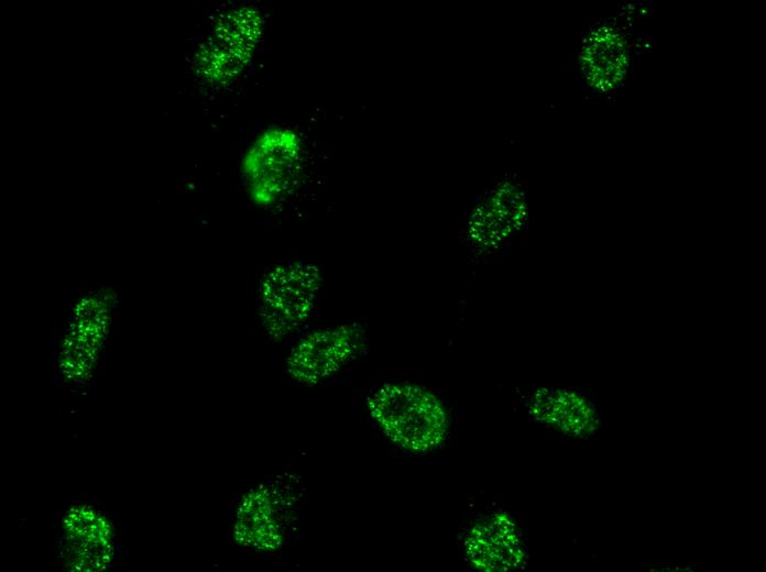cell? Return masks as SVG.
<instances>
[{
    "label": "cell",
    "mask_w": 766,
    "mask_h": 572,
    "mask_svg": "<svg viewBox=\"0 0 766 572\" xmlns=\"http://www.w3.org/2000/svg\"><path fill=\"white\" fill-rule=\"evenodd\" d=\"M365 342V331L358 323L318 328L293 346L286 362L287 373L299 384H318L353 361Z\"/></svg>",
    "instance_id": "obj_6"
},
{
    "label": "cell",
    "mask_w": 766,
    "mask_h": 572,
    "mask_svg": "<svg viewBox=\"0 0 766 572\" xmlns=\"http://www.w3.org/2000/svg\"><path fill=\"white\" fill-rule=\"evenodd\" d=\"M320 272L310 264L291 263L267 272L260 287L264 331L281 340L308 319L320 287Z\"/></svg>",
    "instance_id": "obj_5"
},
{
    "label": "cell",
    "mask_w": 766,
    "mask_h": 572,
    "mask_svg": "<svg viewBox=\"0 0 766 572\" xmlns=\"http://www.w3.org/2000/svg\"><path fill=\"white\" fill-rule=\"evenodd\" d=\"M527 418L570 438L591 436L600 425L598 411L581 392L567 388H534L521 397Z\"/></svg>",
    "instance_id": "obj_7"
},
{
    "label": "cell",
    "mask_w": 766,
    "mask_h": 572,
    "mask_svg": "<svg viewBox=\"0 0 766 572\" xmlns=\"http://www.w3.org/2000/svg\"><path fill=\"white\" fill-rule=\"evenodd\" d=\"M296 495L277 477L250 488L238 501L232 540L245 550L271 552L281 548L291 521Z\"/></svg>",
    "instance_id": "obj_4"
},
{
    "label": "cell",
    "mask_w": 766,
    "mask_h": 572,
    "mask_svg": "<svg viewBox=\"0 0 766 572\" xmlns=\"http://www.w3.org/2000/svg\"><path fill=\"white\" fill-rule=\"evenodd\" d=\"M365 407L385 439L406 453L440 455L452 442L456 407L447 393L431 385L386 381L369 393Z\"/></svg>",
    "instance_id": "obj_1"
},
{
    "label": "cell",
    "mask_w": 766,
    "mask_h": 572,
    "mask_svg": "<svg viewBox=\"0 0 766 572\" xmlns=\"http://www.w3.org/2000/svg\"><path fill=\"white\" fill-rule=\"evenodd\" d=\"M459 559L474 572H506L523 568L527 547L517 519L499 506L469 512L456 532Z\"/></svg>",
    "instance_id": "obj_3"
},
{
    "label": "cell",
    "mask_w": 766,
    "mask_h": 572,
    "mask_svg": "<svg viewBox=\"0 0 766 572\" xmlns=\"http://www.w3.org/2000/svg\"><path fill=\"white\" fill-rule=\"evenodd\" d=\"M54 553L68 571H103L119 559L118 521L92 498L69 502L56 519Z\"/></svg>",
    "instance_id": "obj_2"
}]
</instances>
